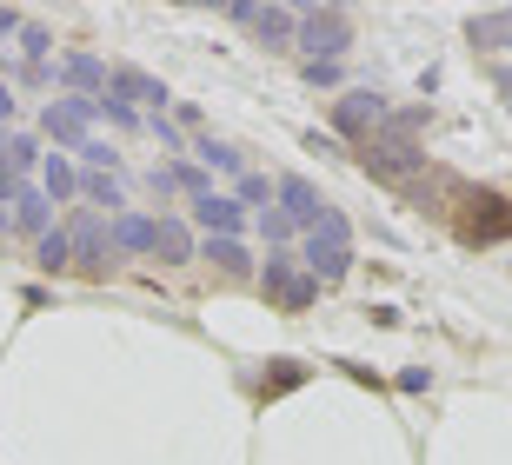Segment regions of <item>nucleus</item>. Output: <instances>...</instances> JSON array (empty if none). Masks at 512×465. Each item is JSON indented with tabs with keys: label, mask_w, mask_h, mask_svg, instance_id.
<instances>
[{
	"label": "nucleus",
	"mask_w": 512,
	"mask_h": 465,
	"mask_svg": "<svg viewBox=\"0 0 512 465\" xmlns=\"http://www.w3.org/2000/svg\"><path fill=\"white\" fill-rule=\"evenodd\" d=\"M346 260H353V246H346V220H340V213H320L313 240H306V273L320 279V286H333V279L346 273Z\"/></svg>",
	"instance_id": "obj_1"
},
{
	"label": "nucleus",
	"mask_w": 512,
	"mask_h": 465,
	"mask_svg": "<svg viewBox=\"0 0 512 465\" xmlns=\"http://www.w3.org/2000/svg\"><path fill=\"white\" fill-rule=\"evenodd\" d=\"M300 47L313 60L320 54H346V47H353V20H346L340 7H306L300 14Z\"/></svg>",
	"instance_id": "obj_2"
},
{
	"label": "nucleus",
	"mask_w": 512,
	"mask_h": 465,
	"mask_svg": "<svg viewBox=\"0 0 512 465\" xmlns=\"http://www.w3.org/2000/svg\"><path fill=\"white\" fill-rule=\"evenodd\" d=\"M266 299L273 306H286V313H300V306H313V293H320V279L313 273H293V260L286 253H266Z\"/></svg>",
	"instance_id": "obj_3"
},
{
	"label": "nucleus",
	"mask_w": 512,
	"mask_h": 465,
	"mask_svg": "<svg viewBox=\"0 0 512 465\" xmlns=\"http://www.w3.org/2000/svg\"><path fill=\"white\" fill-rule=\"evenodd\" d=\"M459 233H466V240H506V233H512V206L499 200V193H466Z\"/></svg>",
	"instance_id": "obj_4"
},
{
	"label": "nucleus",
	"mask_w": 512,
	"mask_h": 465,
	"mask_svg": "<svg viewBox=\"0 0 512 465\" xmlns=\"http://www.w3.org/2000/svg\"><path fill=\"white\" fill-rule=\"evenodd\" d=\"M380 120H386L380 93H346V100H333V127H340V133H353V140H360V133H373Z\"/></svg>",
	"instance_id": "obj_5"
},
{
	"label": "nucleus",
	"mask_w": 512,
	"mask_h": 465,
	"mask_svg": "<svg viewBox=\"0 0 512 465\" xmlns=\"http://www.w3.org/2000/svg\"><path fill=\"white\" fill-rule=\"evenodd\" d=\"M40 127L67 140V147H87V100H67V107H47L40 113Z\"/></svg>",
	"instance_id": "obj_6"
},
{
	"label": "nucleus",
	"mask_w": 512,
	"mask_h": 465,
	"mask_svg": "<svg viewBox=\"0 0 512 465\" xmlns=\"http://www.w3.org/2000/svg\"><path fill=\"white\" fill-rule=\"evenodd\" d=\"M273 200L286 206V220H313V226H320V213H326V200L306 180H280V186H273Z\"/></svg>",
	"instance_id": "obj_7"
},
{
	"label": "nucleus",
	"mask_w": 512,
	"mask_h": 465,
	"mask_svg": "<svg viewBox=\"0 0 512 465\" xmlns=\"http://www.w3.org/2000/svg\"><path fill=\"white\" fill-rule=\"evenodd\" d=\"M193 220L207 226V233H220V240H227L233 226H240V200H220V193H200V200H193Z\"/></svg>",
	"instance_id": "obj_8"
},
{
	"label": "nucleus",
	"mask_w": 512,
	"mask_h": 465,
	"mask_svg": "<svg viewBox=\"0 0 512 465\" xmlns=\"http://www.w3.org/2000/svg\"><path fill=\"white\" fill-rule=\"evenodd\" d=\"M114 240L127 246V253H153V240H160V220H140V213H127V220H114Z\"/></svg>",
	"instance_id": "obj_9"
},
{
	"label": "nucleus",
	"mask_w": 512,
	"mask_h": 465,
	"mask_svg": "<svg viewBox=\"0 0 512 465\" xmlns=\"http://www.w3.org/2000/svg\"><path fill=\"white\" fill-rule=\"evenodd\" d=\"M473 40H479V47H493V54H512V14H479Z\"/></svg>",
	"instance_id": "obj_10"
},
{
	"label": "nucleus",
	"mask_w": 512,
	"mask_h": 465,
	"mask_svg": "<svg viewBox=\"0 0 512 465\" xmlns=\"http://www.w3.org/2000/svg\"><path fill=\"white\" fill-rule=\"evenodd\" d=\"M60 80H67V87H107V67H100V60H87V54H74L67 60V67H60Z\"/></svg>",
	"instance_id": "obj_11"
},
{
	"label": "nucleus",
	"mask_w": 512,
	"mask_h": 465,
	"mask_svg": "<svg viewBox=\"0 0 512 465\" xmlns=\"http://www.w3.org/2000/svg\"><path fill=\"white\" fill-rule=\"evenodd\" d=\"M114 93H127V100H167V87H160V80H147V74H114Z\"/></svg>",
	"instance_id": "obj_12"
},
{
	"label": "nucleus",
	"mask_w": 512,
	"mask_h": 465,
	"mask_svg": "<svg viewBox=\"0 0 512 465\" xmlns=\"http://www.w3.org/2000/svg\"><path fill=\"white\" fill-rule=\"evenodd\" d=\"M153 253H167V260H187V253H193L187 226H180V220H160V240H153Z\"/></svg>",
	"instance_id": "obj_13"
},
{
	"label": "nucleus",
	"mask_w": 512,
	"mask_h": 465,
	"mask_svg": "<svg viewBox=\"0 0 512 465\" xmlns=\"http://www.w3.org/2000/svg\"><path fill=\"white\" fill-rule=\"evenodd\" d=\"M207 260L220 266V273H247V246L240 240H207Z\"/></svg>",
	"instance_id": "obj_14"
},
{
	"label": "nucleus",
	"mask_w": 512,
	"mask_h": 465,
	"mask_svg": "<svg viewBox=\"0 0 512 465\" xmlns=\"http://www.w3.org/2000/svg\"><path fill=\"white\" fill-rule=\"evenodd\" d=\"M14 206H20L14 220L27 226V233H47V200H40V193H27V186H20V200H14Z\"/></svg>",
	"instance_id": "obj_15"
},
{
	"label": "nucleus",
	"mask_w": 512,
	"mask_h": 465,
	"mask_svg": "<svg viewBox=\"0 0 512 465\" xmlns=\"http://www.w3.org/2000/svg\"><path fill=\"white\" fill-rule=\"evenodd\" d=\"M67 253H74V240H67V233H40V266H47V273H60V266H67Z\"/></svg>",
	"instance_id": "obj_16"
},
{
	"label": "nucleus",
	"mask_w": 512,
	"mask_h": 465,
	"mask_svg": "<svg viewBox=\"0 0 512 465\" xmlns=\"http://www.w3.org/2000/svg\"><path fill=\"white\" fill-rule=\"evenodd\" d=\"M47 193H54V200L74 193V167H67V160H47Z\"/></svg>",
	"instance_id": "obj_17"
},
{
	"label": "nucleus",
	"mask_w": 512,
	"mask_h": 465,
	"mask_svg": "<svg viewBox=\"0 0 512 465\" xmlns=\"http://www.w3.org/2000/svg\"><path fill=\"white\" fill-rule=\"evenodd\" d=\"M306 372L293 366V359H280V372H273V379H260V392H286V386H300Z\"/></svg>",
	"instance_id": "obj_18"
},
{
	"label": "nucleus",
	"mask_w": 512,
	"mask_h": 465,
	"mask_svg": "<svg viewBox=\"0 0 512 465\" xmlns=\"http://www.w3.org/2000/svg\"><path fill=\"white\" fill-rule=\"evenodd\" d=\"M200 160H207V167H240V153H233V147H220V140H207V147H200Z\"/></svg>",
	"instance_id": "obj_19"
},
{
	"label": "nucleus",
	"mask_w": 512,
	"mask_h": 465,
	"mask_svg": "<svg viewBox=\"0 0 512 465\" xmlns=\"http://www.w3.org/2000/svg\"><path fill=\"white\" fill-rule=\"evenodd\" d=\"M240 193H247V200H273V186H266L260 173H247V180H240Z\"/></svg>",
	"instance_id": "obj_20"
},
{
	"label": "nucleus",
	"mask_w": 512,
	"mask_h": 465,
	"mask_svg": "<svg viewBox=\"0 0 512 465\" xmlns=\"http://www.w3.org/2000/svg\"><path fill=\"white\" fill-rule=\"evenodd\" d=\"M7 113H14V93H7V87H0V120H7Z\"/></svg>",
	"instance_id": "obj_21"
},
{
	"label": "nucleus",
	"mask_w": 512,
	"mask_h": 465,
	"mask_svg": "<svg viewBox=\"0 0 512 465\" xmlns=\"http://www.w3.org/2000/svg\"><path fill=\"white\" fill-rule=\"evenodd\" d=\"M493 80H499V87H506V93H512V74H506V67H499V74H493Z\"/></svg>",
	"instance_id": "obj_22"
}]
</instances>
